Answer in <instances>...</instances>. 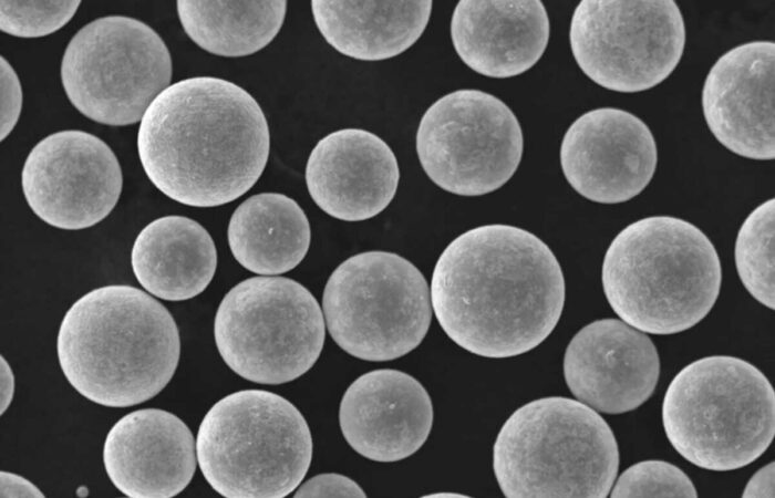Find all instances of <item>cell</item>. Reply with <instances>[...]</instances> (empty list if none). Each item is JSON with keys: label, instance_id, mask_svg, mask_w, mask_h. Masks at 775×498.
<instances>
[{"label": "cell", "instance_id": "f1b7e54d", "mask_svg": "<svg viewBox=\"0 0 775 498\" xmlns=\"http://www.w3.org/2000/svg\"><path fill=\"white\" fill-rule=\"evenodd\" d=\"M294 497H366L363 489L351 478L334 474H321L300 484Z\"/></svg>", "mask_w": 775, "mask_h": 498}, {"label": "cell", "instance_id": "8992f818", "mask_svg": "<svg viewBox=\"0 0 775 498\" xmlns=\"http://www.w3.org/2000/svg\"><path fill=\"white\" fill-rule=\"evenodd\" d=\"M672 447L691 464L714 471L750 465L775 435V393L752 363L711 355L684 366L662 402Z\"/></svg>", "mask_w": 775, "mask_h": 498}, {"label": "cell", "instance_id": "9c48e42d", "mask_svg": "<svg viewBox=\"0 0 775 498\" xmlns=\"http://www.w3.org/2000/svg\"><path fill=\"white\" fill-rule=\"evenodd\" d=\"M217 350L237 375L259 384L291 382L317 362L326 338L313 294L285 277H252L223 298L214 321Z\"/></svg>", "mask_w": 775, "mask_h": 498}, {"label": "cell", "instance_id": "484cf974", "mask_svg": "<svg viewBox=\"0 0 775 498\" xmlns=\"http://www.w3.org/2000/svg\"><path fill=\"white\" fill-rule=\"evenodd\" d=\"M610 497H698L690 477L664 460H643L616 478Z\"/></svg>", "mask_w": 775, "mask_h": 498}, {"label": "cell", "instance_id": "7c38bea8", "mask_svg": "<svg viewBox=\"0 0 775 498\" xmlns=\"http://www.w3.org/2000/svg\"><path fill=\"white\" fill-rule=\"evenodd\" d=\"M570 49L585 75L620 93L650 90L675 70L685 46L676 2L583 0L569 29Z\"/></svg>", "mask_w": 775, "mask_h": 498}, {"label": "cell", "instance_id": "3957f363", "mask_svg": "<svg viewBox=\"0 0 775 498\" xmlns=\"http://www.w3.org/2000/svg\"><path fill=\"white\" fill-rule=\"evenodd\" d=\"M60 367L73 388L107 407L144 403L169 383L180 355L177 324L145 291L126 284L93 289L59 328Z\"/></svg>", "mask_w": 775, "mask_h": 498}, {"label": "cell", "instance_id": "d6986e66", "mask_svg": "<svg viewBox=\"0 0 775 498\" xmlns=\"http://www.w3.org/2000/svg\"><path fill=\"white\" fill-rule=\"evenodd\" d=\"M103 464L112 484L132 498H169L196 470V442L188 426L161 408L133 411L108 430Z\"/></svg>", "mask_w": 775, "mask_h": 498}, {"label": "cell", "instance_id": "e0dca14e", "mask_svg": "<svg viewBox=\"0 0 775 498\" xmlns=\"http://www.w3.org/2000/svg\"><path fill=\"white\" fill-rule=\"evenodd\" d=\"M433 405L425 387L407 373L381 369L354 380L339 407L340 428L359 455L380 463L405 459L426 442Z\"/></svg>", "mask_w": 775, "mask_h": 498}, {"label": "cell", "instance_id": "44dd1931", "mask_svg": "<svg viewBox=\"0 0 775 498\" xmlns=\"http://www.w3.org/2000/svg\"><path fill=\"white\" fill-rule=\"evenodd\" d=\"M131 266L148 293L167 301H184L200 294L211 282L217 250L199 222L169 215L140 231L132 247Z\"/></svg>", "mask_w": 775, "mask_h": 498}, {"label": "cell", "instance_id": "ba28073f", "mask_svg": "<svg viewBox=\"0 0 775 498\" xmlns=\"http://www.w3.org/2000/svg\"><path fill=\"white\" fill-rule=\"evenodd\" d=\"M432 303L427 282L407 259L389 251H365L340 263L322 295L332 340L365 361H391L425 338Z\"/></svg>", "mask_w": 775, "mask_h": 498}, {"label": "cell", "instance_id": "9a60e30c", "mask_svg": "<svg viewBox=\"0 0 775 498\" xmlns=\"http://www.w3.org/2000/svg\"><path fill=\"white\" fill-rule=\"evenodd\" d=\"M564 376L577 401L598 413L622 414L653 394L660 357L652 340L622 320H596L580 329L564 355Z\"/></svg>", "mask_w": 775, "mask_h": 498}, {"label": "cell", "instance_id": "2e32d148", "mask_svg": "<svg viewBox=\"0 0 775 498\" xmlns=\"http://www.w3.org/2000/svg\"><path fill=\"white\" fill-rule=\"evenodd\" d=\"M775 43L752 41L722 54L702 89V110L713 136L732 153L755 160L775 157Z\"/></svg>", "mask_w": 775, "mask_h": 498}, {"label": "cell", "instance_id": "6da1fadb", "mask_svg": "<svg viewBox=\"0 0 775 498\" xmlns=\"http://www.w3.org/2000/svg\"><path fill=\"white\" fill-rule=\"evenodd\" d=\"M433 312L445 334L483 357L521 355L542 343L565 305L561 267L551 249L523 228L469 229L443 250L431 280Z\"/></svg>", "mask_w": 775, "mask_h": 498}, {"label": "cell", "instance_id": "4fadbf2b", "mask_svg": "<svg viewBox=\"0 0 775 498\" xmlns=\"http://www.w3.org/2000/svg\"><path fill=\"white\" fill-rule=\"evenodd\" d=\"M24 198L45 224L65 230L92 227L117 204L123 175L111 147L83 131H61L41 139L21 173Z\"/></svg>", "mask_w": 775, "mask_h": 498}, {"label": "cell", "instance_id": "5bb4252c", "mask_svg": "<svg viewBox=\"0 0 775 498\" xmlns=\"http://www.w3.org/2000/svg\"><path fill=\"white\" fill-rule=\"evenodd\" d=\"M658 148L648 125L617 107H599L575 120L560 145V165L569 185L583 198L626 203L650 184Z\"/></svg>", "mask_w": 775, "mask_h": 498}, {"label": "cell", "instance_id": "277c9868", "mask_svg": "<svg viewBox=\"0 0 775 498\" xmlns=\"http://www.w3.org/2000/svg\"><path fill=\"white\" fill-rule=\"evenodd\" d=\"M614 313L644 333L668 335L701 322L721 290L722 268L709 237L672 216H651L624 227L601 268Z\"/></svg>", "mask_w": 775, "mask_h": 498}, {"label": "cell", "instance_id": "f546056e", "mask_svg": "<svg viewBox=\"0 0 775 498\" xmlns=\"http://www.w3.org/2000/svg\"><path fill=\"white\" fill-rule=\"evenodd\" d=\"M0 496L6 497H44V494L28 479L9 471L0 473Z\"/></svg>", "mask_w": 775, "mask_h": 498}, {"label": "cell", "instance_id": "7402d4cb", "mask_svg": "<svg viewBox=\"0 0 775 498\" xmlns=\"http://www.w3.org/2000/svg\"><path fill=\"white\" fill-rule=\"evenodd\" d=\"M432 1H312L323 39L339 53L382 61L410 49L430 21Z\"/></svg>", "mask_w": 775, "mask_h": 498}, {"label": "cell", "instance_id": "4dcf8cb0", "mask_svg": "<svg viewBox=\"0 0 775 498\" xmlns=\"http://www.w3.org/2000/svg\"><path fill=\"white\" fill-rule=\"evenodd\" d=\"M775 464L771 461L758 469L747 481L742 497H775Z\"/></svg>", "mask_w": 775, "mask_h": 498}, {"label": "cell", "instance_id": "8fae6325", "mask_svg": "<svg viewBox=\"0 0 775 498\" xmlns=\"http://www.w3.org/2000/svg\"><path fill=\"white\" fill-rule=\"evenodd\" d=\"M524 151L520 124L500 98L456 90L436 100L416 132V153L427 177L457 196H483L504 186Z\"/></svg>", "mask_w": 775, "mask_h": 498}, {"label": "cell", "instance_id": "ac0fdd59", "mask_svg": "<svg viewBox=\"0 0 775 498\" xmlns=\"http://www.w3.org/2000/svg\"><path fill=\"white\" fill-rule=\"evenodd\" d=\"M399 181V164L391 147L361 128L326 135L306 165L312 200L329 216L349 222L381 214L393 200Z\"/></svg>", "mask_w": 775, "mask_h": 498}, {"label": "cell", "instance_id": "ffe728a7", "mask_svg": "<svg viewBox=\"0 0 775 498\" xmlns=\"http://www.w3.org/2000/svg\"><path fill=\"white\" fill-rule=\"evenodd\" d=\"M550 23L541 1H459L451 39L462 62L494 79L520 75L542 56Z\"/></svg>", "mask_w": 775, "mask_h": 498}, {"label": "cell", "instance_id": "7a4b0ae2", "mask_svg": "<svg viewBox=\"0 0 775 498\" xmlns=\"http://www.w3.org/2000/svg\"><path fill=\"white\" fill-rule=\"evenodd\" d=\"M270 151L269 126L255 97L214 76L180 80L151 103L137 153L151 183L190 207H217L246 194Z\"/></svg>", "mask_w": 775, "mask_h": 498}, {"label": "cell", "instance_id": "52a82bcc", "mask_svg": "<svg viewBox=\"0 0 775 498\" xmlns=\"http://www.w3.org/2000/svg\"><path fill=\"white\" fill-rule=\"evenodd\" d=\"M197 463L224 497L280 498L301 484L312 459L311 432L285 397L264 390L234 392L204 416Z\"/></svg>", "mask_w": 775, "mask_h": 498}, {"label": "cell", "instance_id": "83f0119b", "mask_svg": "<svg viewBox=\"0 0 775 498\" xmlns=\"http://www.w3.org/2000/svg\"><path fill=\"white\" fill-rule=\"evenodd\" d=\"M1 141L14 128L22 108V89L10 63L1 56Z\"/></svg>", "mask_w": 775, "mask_h": 498}, {"label": "cell", "instance_id": "d6a6232c", "mask_svg": "<svg viewBox=\"0 0 775 498\" xmlns=\"http://www.w3.org/2000/svg\"><path fill=\"white\" fill-rule=\"evenodd\" d=\"M424 497H466L461 494H454V492H436V494H431Z\"/></svg>", "mask_w": 775, "mask_h": 498}, {"label": "cell", "instance_id": "5b68a950", "mask_svg": "<svg viewBox=\"0 0 775 498\" xmlns=\"http://www.w3.org/2000/svg\"><path fill=\"white\" fill-rule=\"evenodd\" d=\"M612 429L598 412L561 396L531 401L503 424L493 468L506 497H607L619 469Z\"/></svg>", "mask_w": 775, "mask_h": 498}, {"label": "cell", "instance_id": "30bf717a", "mask_svg": "<svg viewBox=\"0 0 775 498\" xmlns=\"http://www.w3.org/2000/svg\"><path fill=\"white\" fill-rule=\"evenodd\" d=\"M167 45L146 23L108 15L82 27L68 43L60 69L64 92L87 118L110 126L141 121L170 85Z\"/></svg>", "mask_w": 775, "mask_h": 498}, {"label": "cell", "instance_id": "4316f807", "mask_svg": "<svg viewBox=\"0 0 775 498\" xmlns=\"http://www.w3.org/2000/svg\"><path fill=\"white\" fill-rule=\"evenodd\" d=\"M80 1H0V29L18 38H40L64 27Z\"/></svg>", "mask_w": 775, "mask_h": 498}, {"label": "cell", "instance_id": "1f68e13d", "mask_svg": "<svg viewBox=\"0 0 775 498\" xmlns=\"http://www.w3.org/2000/svg\"><path fill=\"white\" fill-rule=\"evenodd\" d=\"M0 377V413L3 414L10 406L14 395V374L3 356H1Z\"/></svg>", "mask_w": 775, "mask_h": 498}, {"label": "cell", "instance_id": "d4e9b609", "mask_svg": "<svg viewBox=\"0 0 775 498\" xmlns=\"http://www.w3.org/2000/svg\"><path fill=\"white\" fill-rule=\"evenodd\" d=\"M775 200L758 205L742 224L735 240V266L742 284L760 303L774 310Z\"/></svg>", "mask_w": 775, "mask_h": 498}, {"label": "cell", "instance_id": "cb8c5ba5", "mask_svg": "<svg viewBox=\"0 0 775 498\" xmlns=\"http://www.w3.org/2000/svg\"><path fill=\"white\" fill-rule=\"evenodd\" d=\"M286 1H177V14L188 38L219 56L251 55L279 33Z\"/></svg>", "mask_w": 775, "mask_h": 498}, {"label": "cell", "instance_id": "603a6c76", "mask_svg": "<svg viewBox=\"0 0 775 498\" xmlns=\"http://www.w3.org/2000/svg\"><path fill=\"white\" fill-rule=\"evenodd\" d=\"M227 239L234 258L245 269L276 276L296 268L311 241L309 220L292 198L261 193L244 200L232 212Z\"/></svg>", "mask_w": 775, "mask_h": 498}]
</instances>
